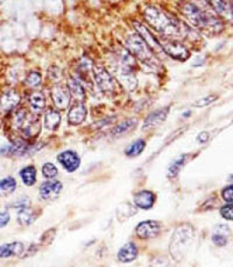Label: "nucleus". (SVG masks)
Segmentation results:
<instances>
[{
  "label": "nucleus",
  "instance_id": "obj_1",
  "mask_svg": "<svg viewBox=\"0 0 233 267\" xmlns=\"http://www.w3.org/2000/svg\"><path fill=\"white\" fill-rule=\"evenodd\" d=\"M144 18L152 28L167 38H183L192 40L196 33L181 20L172 16L156 6H147L144 9Z\"/></svg>",
  "mask_w": 233,
  "mask_h": 267
},
{
  "label": "nucleus",
  "instance_id": "obj_2",
  "mask_svg": "<svg viewBox=\"0 0 233 267\" xmlns=\"http://www.w3.org/2000/svg\"><path fill=\"white\" fill-rule=\"evenodd\" d=\"M181 12L191 26L206 34L216 35L224 29V23L217 15L198 7L192 2H184L181 6Z\"/></svg>",
  "mask_w": 233,
  "mask_h": 267
},
{
  "label": "nucleus",
  "instance_id": "obj_3",
  "mask_svg": "<svg viewBox=\"0 0 233 267\" xmlns=\"http://www.w3.org/2000/svg\"><path fill=\"white\" fill-rule=\"evenodd\" d=\"M194 238L195 230L188 223L178 225L175 229L174 233L172 235L171 244H169V252L176 262H179L184 258Z\"/></svg>",
  "mask_w": 233,
  "mask_h": 267
},
{
  "label": "nucleus",
  "instance_id": "obj_4",
  "mask_svg": "<svg viewBox=\"0 0 233 267\" xmlns=\"http://www.w3.org/2000/svg\"><path fill=\"white\" fill-rule=\"evenodd\" d=\"M125 48L127 49L135 58H138L140 62L144 63V64L154 69L160 65L159 61L156 59L154 55V51L149 48L147 43L142 40V38L138 33L129 34L127 38H126Z\"/></svg>",
  "mask_w": 233,
  "mask_h": 267
},
{
  "label": "nucleus",
  "instance_id": "obj_5",
  "mask_svg": "<svg viewBox=\"0 0 233 267\" xmlns=\"http://www.w3.org/2000/svg\"><path fill=\"white\" fill-rule=\"evenodd\" d=\"M93 77L98 89L106 95H115L119 91V84L116 79L102 65L92 66Z\"/></svg>",
  "mask_w": 233,
  "mask_h": 267
},
{
  "label": "nucleus",
  "instance_id": "obj_6",
  "mask_svg": "<svg viewBox=\"0 0 233 267\" xmlns=\"http://www.w3.org/2000/svg\"><path fill=\"white\" fill-rule=\"evenodd\" d=\"M158 40L162 48V51L167 53L169 57H172L173 59L185 62L186 59L190 57V51L181 42L176 41L174 39L167 38V36H161Z\"/></svg>",
  "mask_w": 233,
  "mask_h": 267
},
{
  "label": "nucleus",
  "instance_id": "obj_7",
  "mask_svg": "<svg viewBox=\"0 0 233 267\" xmlns=\"http://www.w3.org/2000/svg\"><path fill=\"white\" fill-rule=\"evenodd\" d=\"M52 99L58 111H65L70 106L71 95H70L68 88H64L62 85H55L52 89Z\"/></svg>",
  "mask_w": 233,
  "mask_h": 267
},
{
  "label": "nucleus",
  "instance_id": "obj_8",
  "mask_svg": "<svg viewBox=\"0 0 233 267\" xmlns=\"http://www.w3.org/2000/svg\"><path fill=\"white\" fill-rule=\"evenodd\" d=\"M135 232L140 239L155 238L161 232V223L158 221H153V220L144 221L139 223L135 229Z\"/></svg>",
  "mask_w": 233,
  "mask_h": 267
},
{
  "label": "nucleus",
  "instance_id": "obj_9",
  "mask_svg": "<svg viewBox=\"0 0 233 267\" xmlns=\"http://www.w3.org/2000/svg\"><path fill=\"white\" fill-rule=\"evenodd\" d=\"M133 27H134L135 32L141 36L142 40L147 43L148 46L153 50V51H156V52L162 51V48H161V45H160L159 40L152 34V32L149 31L144 23H141L139 21H133Z\"/></svg>",
  "mask_w": 233,
  "mask_h": 267
},
{
  "label": "nucleus",
  "instance_id": "obj_10",
  "mask_svg": "<svg viewBox=\"0 0 233 267\" xmlns=\"http://www.w3.org/2000/svg\"><path fill=\"white\" fill-rule=\"evenodd\" d=\"M208 2L219 16L233 25V6L229 0H208Z\"/></svg>",
  "mask_w": 233,
  "mask_h": 267
},
{
  "label": "nucleus",
  "instance_id": "obj_11",
  "mask_svg": "<svg viewBox=\"0 0 233 267\" xmlns=\"http://www.w3.org/2000/svg\"><path fill=\"white\" fill-rule=\"evenodd\" d=\"M58 160L68 172H74L81 165V158L75 151L66 150L58 156Z\"/></svg>",
  "mask_w": 233,
  "mask_h": 267
},
{
  "label": "nucleus",
  "instance_id": "obj_12",
  "mask_svg": "<svg viewBox=\"0 0 233 267\" xmlns=\"http://www.w3.org/2000/svg\"><path fill=\"white\" fill-rule=\"evenodd\" d=\"M63 188V185L61 181H56V180H52L51 181L43 182L41 187H40V196L43 200H52L58 198Z\"/></svg>",
  "mask_w": 233,
  "mask_h": 267
},
{
  "label": "nucleus",
  "instance_id": "obj_13",
  "mask_svg": "<svg viewBox=\"0 0 233 267\" xmlns=\"http://www.w3.org/2000/svg\"><path fill=\"white\" fill-rule=\"evenodd\" d=\"M20 100H21V96L14 89L5 92L0 98V108L6 113L14 111L20 103Z\"/></svg>",
  "mask_w": 233,
  "mask_h": 267
},
{
  "label": "nucleus",
  "instance_id": "obj_14",
  "mask_svg": "<svg viewBox=\"0 0 233 267\" xmlns=\"http://www.w3.org/2000/svg\"><path fill=\"white\" fill-rule=\"evenodd\" d=\"M86 118V108L84 103L77 101L70 107V111L68 113V122L71 126H78L84 122Z\"/></svg>",
  "mask_w": 233,
  "mask_h": 267
},
{
  "label": "nucleus",
  "instance_id": "obj_15",
  "mask_svg": "<svg viewBox=\"0 0 233 267\" xmlns=\"http://www.w3.org/2000/svg\"><path fill=\"white\" fill-rule=\"evenodd\" d=\"M26 249L21 242H12L0 245V258H11V257H22Z\"/></svg>",
  "mask_w": 233,
  "mask_h": 267
},
{
  "label": "nucleus",
  "instance_id": "obj_16",
  "mask_svg": "<svg viewBox=\"0 0 233 267\" xmlns=\"http://www.w3.org/2000/svg\"><path fill=\"white\" fill-rule=\"evenodd\" d=\"M168 113H169L168 107H166V108H160L158 109V111L151 113V114H149L145 120L144 130L153 129V128H155V127L161 125V123L165 122V120L167 119Z\"/></svg>",
  "mask_w": 233,
  "mask_h": 267
},
{
  "label": "nucleus",
  "instance_id": "obj_17",
  "mask_svg": "<svg viewBox=\"0 0 233 267\" xmlns=\"http://www.w3.org/2000/svg\"><path fill=\"white\" fill-rule=\"evenodd\" d=\"M133 70L134 69L127 68V66L124 65H120L118 69L119 82H120L126 89H129V91H133V89L136 88V78Z\"/></svg>",
  "mask_w": 233,
  "mask_h": 267
},
{
  "label": "nucleus",
  "instance_id": "obj_18",
  "mask_svg": "<svg viewBox=\"0 0 233 267\" xmlns=\"http://www.w3.org/2000/svg\"><path fill=\"white\" fill-rule=\"evenodd\" d=\"M230 233H231V229H230L226 224H219L217 226H215L211 236L212 243H214L216 246L223 248V246L228 244Z\"/></svg>",
  "mask_w": 233,
  "mask_h": 267
},
{
  "label": "nucleus",
  "instance_id": "obj_19",
  "mask_svg": "<svg viewBox=\"0 0 233 267\" xmlns=\"http://www.w3.org/2000/svg\"><path fill=\"white\" fill-rule=\"evenodd\" d=\"M134 206L141 209H149L154 206L155 203V195L151 191H140L135 193L133 198Z\"/></svg>",
  "mask_w": 233,
  "mask_h": 267
},
{
  "label": "nucleus",
  "instance_id": "obj_20",
  "mask_svg": "<svg viewBox=\"0 0 233 267\" xmlns=\"http://www.w3.org/2000/svg\"><path fill=\"white\" fill-rule=\"evenodd\" d=\"M66 88H68L69 89L70 95H71L76 101L84 102L85 91H84V88H83L82 83L79 82L77 78L70 77V78L68 79V85H66Z\"/></svg>",
  "mask_w": 233,
  "mask_h": 267
},
{
  "label": "nucleus",
  "instance_id": "obj_21",
  "mask_svg": "<svg viewBox=\"0 0 233 267\" xmlns=\"http://www.w3.org/2000/svg\"><path fill=\"white\" fill-rule=\"evenodd\" d=\"M136 257H138V248L134 243L129 242L119 250L116 258L120 263H131L136 259Z\"/></svg>",
  "mask_w": 233,
  "mask_h": 267
},
{
  "label": "nucleus",
  "instance_id": "obj_22",
  "mask_svg": "<svg viewBox=\"0 0 233 267\" xmlns=\"http://www.w3.org/2000/svg\"><path fill=\"white\" fill-rule=\"evenodd\" d=\"M61 123V114L58 109L49 108L47 109L45 115V127L48 130H56Z\"/></svg>",
  "mask_w": 233,
  "mask_h": 267
},
{
  "label": "nucleus",
  "instance_id": "obj_23",
  "mask_svg": "<svg viewBox=\"0 0 233 267\" xmlns=\"http://www.w3.org/2000/svg\"><path fill=\"white\" fill-rule=\"evenodd\" d=\"M16 189V181L13 177H6L0 180V198L11 195Z\"/></svg>",
  "mask_w": 233,
  "mask_h": 267
},
{
  "label": "nucleus",
  "instance_id": "obj_24",
  "mask_svg": "<svg viewBox=\"0 0 233 267\" xmlns=\"http://www.w3.org/2000/svg\"><path fill=\"white\" fill-rule=\"evenodd\" d=\"M136 123H138V121L134 119L126 120V121L119 123L118 126H116L115 128L112 129L111 134L113 136H116V137H119V136H122V135H125V134H128L129 132H132V130L134 129V127L136 126Z\"/></svg>",
  "mask_w": 233,
  "mask_h": 267
},
{
  "label": "nucleus",
  "instance_id": "obj_25",
  "mask_svg": "<svg viewBox=\"0 0 233 267\" xmlns=\"http://www.w3.org/2000/svg\"><path fill=\"white\" fill-rule=\"evenodd\" d=\"M28 102H29V105H31L33 111L40 112L45 108L46 98L42 92L34 91V92H32L31 95L28 96Z\"/></svg>",
  "mask_w": 233,
  "mask_h": 267
},
{
  "label": "nucleus",
  "instance_id": "obj_26",
  "mask_svg": "<svg viewBox=\"0 0 233 267\" xmlns=\"http://www.w3.org/2000/svg\"><path fill=\"white\" fill-rule=\"evenodd\" d=\"M36 216L38 215L32 208L23 207V208H20L18 212V221L21 225H29L35 221Z\"/></svg>",
  "mask_w": 233,
  "mask_h": 267
},
{
  "label": "nucleus",
  "instance_id": "obj_27",
  "mask_svg": "<svg viewBox=\"0 0 233 267\" xmlns=\"http://www.w3.org/2000/svg\"><path fill=\"white\" fill-rule=\"evenodd\" d=\"M22 182L26 186H33L36 182V169L34 165H28L20 171Z\"/></svg>",
  "mask_w": 233,
  "mask_h": 267
},
{
  "label": "nucleus",
  "instance_id": "obj_28",
  "mask_svg": "<svg viewBox=\"0 0 233 267\" xmlns=\"http://www.w3.org/2000/svg\"><path fill=\"white\" fill-rule=\"evenodd\" d=\"M146 142L144 139H136L135 142H133L127 149L125 150V155L128 157H136L145 150Z\"/></svg>",
  "mask_w": 233,
  "mask_h": 267
},
{
  "label": "nucleus",
  "instance_id": "obj_29",
  "mask_svg": "<svg viewBox=\"0 0 233 267\" xmlns=\"http://www.w3.org/2000/svg\"><path fill=\"white\" fill-rule=\"evenodd\" d=\"M185 160H186V155H183L181 157H178L177 159H175V162L173 163V164L169 166V170H168V175L169 177H176L179 173V171H181V169L183 168V165L185 164Z\"/></svg>",
  "mask_w": 233,
  "mask_h": 267
},
{
  "label": "nucleus",
  "instance_id": "obj_30",
  "mask_svg": "<svg viewBox=\"0 0 233 267\" xmlns=\"http://www.w3.org/2000/svg\"><path fill=\"white\" fill-rule=\"evenodd\" d=\"M58 168L53 164V163H46L45 165L42 166V175L45 176V178L47 179H53L58 176Z\"/></svg>",
  "mask_w": 233,
  "mask_h": 267
},
{
  "label": "nucleus",
  "instance_id": "obj_31",
  "mask_svg": "<svg viewBox=\"0 0 233 267\" xmlns=\"http://www.w3.org/2000/svg\"><path fill=\"white\" fill-rule=\"evenodd\" d=\"M41 80L42 77L40 75L39 72H31L27 76V78H26V84L31 86V88H36V86H39L41 84Z\"/></svg>",
  "mask_w": 233,
  "mask_h": 267
},
{
  "label": "nucleus",
  "instance_id": "obj_32",
  "mask_svg": "<svg viewBox=\"0 0 233 267\" xmlns=\"http://www.w3.org/2000/svg\"><path fill=\"white\" fill-rule=\"evenodd\" d=\"M217 99H218L217 95H208V96H205V98L199 99L196 102L192 103V107H205L210 105V103L215 102Z\"/></svg>",
  "mask_w": 233,
  "mask_h": 267
},
{
  "label": "nucleus",
  "instance_id": "obj_33",
  "mask_svg": "<svg viewBox=\"0 0 233 267\" xmlns=\"http://www.w3.org/2000/svg\"><path fill=\"white\" fill-rule=\"evenodd\" d=\"M221 214H222V216L225 220H229V221H233V202L223 206L221 208Z\"/></svg>",
  "mask_w": 233,
  "mask_h": 267
},
{
  "label": "nucleus",
  "instance_id": "obj_34",
  "mask_svg": "<svg viewBox=\"0 0 233 267\" xmlns=\"http://www.w3.org/2000/svg\"><path fill=\"white\" fill-rule=\"evenodd\" d=\"M56 235L55 229H49L48 231H46L43 235L41 236V244L43 245H48L54 240V237Z\"/></svg>",
  "mask_w": 233,
  "mask_h": 267
},
{
  "label": "nucleus",
  "instance_id": "obj_35",
  "mask_svg": "<svg viewBox=\"0 0 233 267\" xmlns=\"http://www.w3.org/2000/svg\"><path fill=\"white\" fill-rule=\"evenodd\" d=\"M222 196L228 203L233 202V185L225 187V188L222 191Z\"/></svg>",
  "mask_w": 233,
  "mask_h": 267
},
{
  "label": "nucleus",
  "instance_id": "obj_36",
  "mask_svg": "<svg viewBox=\"0 0 233 267\" xmlns=\"http://www.w3.org/2000/svg\"><path fill=\"white\" fill-rule=\"evenodd\" d=\"M29 205V200L28 198H21L19 200H16L15 203H13V205H11L9 207L11 208H23V207H28Z\"/></svg>",
  "mask_w": 233,
  "mask_h": 267
},
{
  "label": "nucleus",
  "instance_id": "obj_37",
  "mask_svg": "<svg viewBox=\"0 0 233 267\" xmlns=\"http://www.w3.org/2000/svg\"><path fill=\"white\" fill-rule=\"evenodd\" d=\"M11 216H9L8 212H0V228H4L8 224Z\"/></svg>",
  "mask_w": 233,
  "mask_h": 267
},
{
  "label": "nucleus",
  "instance_id": "obj_38",
  "mask_svg": "<svg viewBox=\"0 0 233 267\" xmlns=\"http://www.w3.org/2000/svg\"><path fill=\"white\" fill-rule=\"evenodd\" d=\"M208 139H209V134L206 133V132H203V133H201V134H199V135H198L197 141H198V142H201V143H204V142L208 141Z\"/></svg>",
  "mask_w": 233,
  "mask_h": 267
},
{
  "label": "nucleus",
  "instance_id": "obj_39",
  "mask_svg": "<svg viewBox=\"0 0 233 267\" xmlns=\"http://www.w3.org/2000/svg\"><path fill=\"white\" fill-rule=\"evenodd\" d=\"M229 1H230V2H231V5L233 6V0H229Z\"/></svg>",
  "mask_w": 233,
  "mask_h": 267
},
{
  "label": "nucleus",
  "instance_id": "obj_40",
  "mask_svg": "<svg viewBox=\"0 0 233 267\" xmlns=\"http://www.w3.org/2000/svg\"><path fill=\"white\" fill-rule=\"evenodd\" d=\"M230 179H231V180H233V175H232L231 177H230Z\"/></svg>",
  "mask_w": 233,
  "mask_h": 267
},
{
  "label": "nucleus",
  "instance_id": "obj_41",
  "mask_svg": "<svg viewBox=\"0 0 233 267\" xmlns=\"http://www.w3.org/2000/svg\"><path fill=\"white\" fill-rule=\"evenodd\" d=\"M0 127H1V118H0Z\"/></svg>",
  "mask_w": 233,
  "mask_h": 267
}]
</instances>
